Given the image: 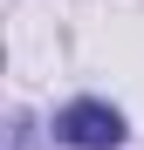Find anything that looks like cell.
<instances>
[{
  "mask_svg": "<svg viewBox=\"0 0 144 150\" xmlns=\"http://www.w3.org/2000/svg\"><path fill=\"white\" fill-rule=\"evenodd\" d=\"M55 137L76 143V150H117L124 143V116H117L110 103H96V96H82V103H69L55 116Z\"/></svg>",
  "mask_w": 144,
  "mask_h": 150,
  "instance_id": "cell-1",
  "label": "cell"
},
{
  "mask_svg": "<svg viewBox=\"0 0 144 150\" xmlns=\"http://www.w3.org/2000/svg\"><path fill=\"white\" fill-rule=\"evenodd\" d=\"M7 150H41V130L28 116H14V130H7Z\"/></svg>",
  "mask_w": 144,
  "mask_h": 150,
  "instance_id": "cell-2",
  "label": "cell"
}]
</instances>
